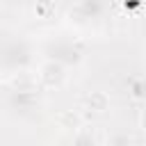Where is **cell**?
I'll return each instance as SVG.
<instances>
[{
	"label": "cell",
	"mask_w": 146,
	"mask_h": 146,
	"mask_svg": "<svg viewBox=\"0 0 146 146\" xmlns=\"http://www.w3.org/2000/svg\"><path fill=\"white\" fill-rule=\"evenodd\" d=\"M39 80H41V84L48 87V89H57V87H62L64 80H66L64 66H62L59 62H55V59L43 62L41 68H39Z\"/></svg>",
	"instance_id": "1"
},
{
	"label": "cell",
	"mask_w": 146,
	"mask_h": 146,
	"mask_svg": "<svg viewBox=\"0 0 146 146\" xmlns=\"http://www.w3.org/2000/svg\"><path fill=\"white\" fill-rule=\"evenodd\" d=\"M87 107L94 110V112H98V114H103V112L110 110V96L105 91H91L87 96Z\"/></svg>",
	"instance_id": "2"
},
{
	"label": "cell",
	"mask_w": 146,
	"mask_h": 146,
	"mask_svg": "<svg viewBox=\"0 0 146 146\" xmlns=\"http://www.w3.org/2000/svg\"><path fill=\"white\" fill-rule=\"evenodd\" d=\"M57 123L64 130H78L82 125V116L78 112H73V110H64V112L57 114Z\"/></svg>",
	"instance_id": "3"
},
{
	"label": "cell",
	"mask_w": 146,
	"mask_h": 146,
	"mask_svg": "<svg viewBox=\"0 0 146 146\" xmlns=\"http://www.w3.org/2000/svg\"><path fill=\"white\" fill-rule=\"evenodd\" d=\"M11 84L18 87V89H25V87H32V84H34V78H32L30 73H21V75H16V78L11 80Z\"/></svg>",
	"instance_id": "4"
},
{
	"label": "cell",
	"mask_w": 146,
	"mask_h": 146,
	"mask_svg": "<svg viewBox=\"0 0 146 146\" xmlns=\"http://www.w3.org/2000/svg\"><path fill=\"white\" fill-rule=\"evenodd\" d=\"M139 128L146 132V110H144V112H141V116H139Z\"/></svg>",
	"instance_id": "5"
},
{
	"label": "cell",
	"mask_w": 146,
	"mask_h": 146,
	"mask_svg": "<svg viewBox=\"0 0 146 146\" xmlns=\"http://www.w3.org/2000/svg\"><path fill=\"white\" fill-rule=\"evenodd\" d=\"M50 9H52V5H39V7H36L39 14H46V11H50Z\"/></svg>",
	"instance_id": "6"
},
{
	"label": "cell",
	"mask_w": 146,
	"mask_h": 146,
	"mask_svg": "<svg viewBox=\"0 0 146 146\" xmlns=\"http://www.w3.org/2000/svg\"><path fill=\"white\" fill-rule=\"evenodd\" d=\"M144 64H146V48H144Z\"/></svg>",
	"instance_id": "7"
}]
</instances>
